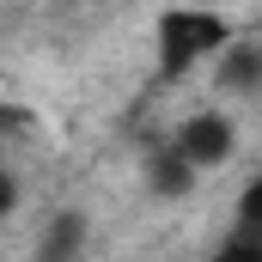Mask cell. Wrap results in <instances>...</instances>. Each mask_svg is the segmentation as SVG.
<instances>
[{"label": "cell", "mask_w": 262, "mask_h": 262, "mask_svg": "<svg viewBox=\"0 0 262 262\" xmlns=\"http://www.w3.org/2000/svg\"><path fill=\"white\" fill-rule=\"evenodd\" d=\"M232 37V18L226 6H201V0H183V6H165L159 25H152V55H159V73L165 79H183L195 73L201 61H213Z\"/></svg>", "instance_id": "6da1fadb"}, {"label": "cell", "mask_w": 262, "mask_h": 262, "mask_svg": "<svg viewBox=\"0 0 262 262\" xmlns=\"http://www.w3.org/2000/svg\"><path fill=\"white\" fill-rule=\"evenodd\" d=\"M189 159H195V171H220V165H232V152H238V122L226 116V110H195V116H183V128L171 134Z\"/></svg>", "instance_id": "7a4b0ae2"}, {"label": "cell", "mask_w": 262, "mask_h": 262, "mask_svg": "<svg viewBox=\"0 0 262 262\" xmlns=\"http://www.w3.org/2000/svg\"><path fill=\"white\" fill-rule=\"evenodd\" d=\"M140 177H146V189L159 201H183V195H195V183H201L195 159H189L177 140H152L146 159H140Z\"/></svg>", "instance_id": "3957f363"}, {"label": "cell", "mask_w": 262, "mask_h": 262, "mask_svg": "<svg viewBox=\"0 0 262 262\" xmlns=\"http://www.w3.org/2000/svg\"><path fill=\"white\" fill-rule=\"evenodd\" d=\"M213 85L226 98H262V37H226V49L213 55Z\"/></svg>", "instance_id": "277c9868"}, {"label": "cell", "mask_w": 262, "mask_h": 262, "mask_svg": "<svg viewBox=\"0 0 262 262\" xmlns=\"http://www.w3.org/2000/svg\"><path fill=\"white\" fill-rule=\"evenodd\" d=\"M85 244H92V220H85L79 207H55L49 226L37 232V256L43 262H67V256H79Z\"/></svg>", "instance_id": "5b68a950"}, {"label": "cell", "mask_w": 262, "mask_h": 262, "mask_svg": "<svg viewBox=\"0 0 262 262\" xmlns=\"http://www.w3.org/2000/svg\"><path fill=\"white\" fill-rule=\"evenodd\" d=\"M238 232H250V238H262V171L244 183V195H238Z\"/></svg>", "instance_id": "8992f818"}, {"label": "cell", "mask_w": 262, "mask_h": 262, "mask_svg": "<svg viewBox=\"0 0 262 262\" xmlns=\"http://www.w3.org/2000/svg\"><path fill=\"white\" fill-rule=\"evenodd\" d=\"M12 207H18V177H12V171H0V220H6Z\"/></svg>", "instance_id": "52a82bcc"}, {"label": "cell", "mask_w": 262, "mask_h": 262, "mask_svg": "<svg viewBox=\"0 0 262 262\" xmlns=\"http://www.w3.org/2000/svg\"><path fill=\"white\" fill-rule=\"evenodd\" d=\"M201 6H232V0H201Z\"/></svg>", "instance_id": "ba28073f"}]
</instances>
